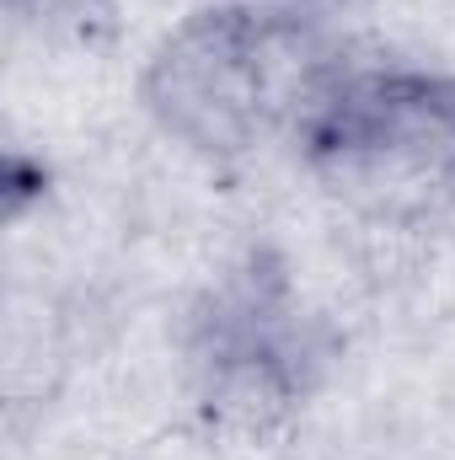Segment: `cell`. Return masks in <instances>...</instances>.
<instances>
[{
  "label": "cell",
  "instance_id": "2",
  "mask_svg": "<svg viewBox=\"0 0 455 460\" xmlns=\"http://www.w3.org/2000/svg\"><path fill=\"white\" fill-rule=\"evenodd\" d=\"M306 177L380 226L455 215V75L424 65H348L295 134Z\"/></svg>",
  "mask_w": 455,
  "mask_h": 460
},
{
  "label": "cell",
  "instance_id": "1",
  "mask_svg": "<svg viewBox=\"0 0 455 460\" xmlns=\"http://www.w3.org/2000/svg\"><path fill=\"white\" fill-rule=\"evenodd\" d=\"M343 70L348 54L327 16L204 0L150 49L139 108L199 161H246L284 134L295 139Z\"/></svg>",
  "mask_w": 455,
  "mask_h": 460
},
{
  "label": "cell",
  "instance_id": "3",
  "mask_svg": "<svg viewBox=\"0 0 455 460\" xmlns=\"http://www.w3.org/2000/svg\"><path fill=\"white\" fill-rule=\"evenodd\" d=\"M327 364L290 268L252 252L199 300L188 322V375L199 412L236 439H268L311 402Z\"/></svg>",
  "mask_w": 455,
  "mask_h": 460
},
{
  "label": "cell",
  "instance_id": "4",
  "mask_svg": "<svg viewBox=\"0 0 455 460\" xmlns=\"http://www.w3.org/2000/svg\"><path fill=\"white\" fill-rule=\"evenodd\" d=\"M241 5H284V11H311V16H333V11H348L359 0H241Z\"/></svg>",
  "mask_w": 455,
  "mask_h": 460
}]
</instances>
